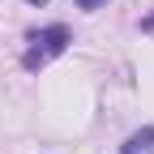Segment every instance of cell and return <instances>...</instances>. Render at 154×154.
Segmentation results:
<instances>
[{
	"label": "cell",
	"instance_id": "cell-1",
	"mask_svg": "<svg viewBox=\"0 0 154 154\" xmlns=\"http://www.w3.org/2000/svg\"><path fill=\"white\" fill-rule=\"evenodd\" d=\"M69 43H73L69 26H43V30H34V34H30V47H26V56H22V64L34 73V69L51 64L56 56H64Z\"/></svg>",
	"mask_w": 154,
	"mask_h": 154
},
{
	"label": "cell",
	"instance_id": "cell-2",
	"mask_svg": "<svg viewBox=\"0 0 154 154\" xmlns=\"http://www.w3.org/2000/svg\"><path fill=\"white\" fill-rule=\"evenodd\" d=\"M120 154H154V128H137V133L120 146Z\"/></svg>",
	"mask_w": 154,
	"mask_h": 154
},
{
	"label": "cell",
	"instance_id": "cell-3",
	"mask_svg": "<svg viewBox=\"0 0 154 154\" xmlns=\"http://www.w3.org/2000/svg\"><path fill=\"white\" fill-rule=\"evenodd\" d=\"M82 9H99V5H107V0H77Z\"/></svg>",
	"mask_w": 154,
	"mask_h": 154
}]
</instances>
